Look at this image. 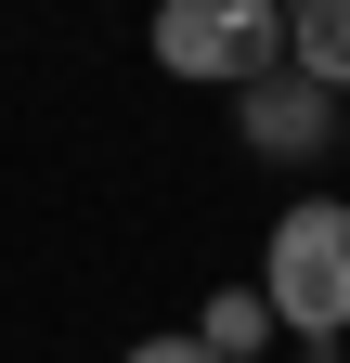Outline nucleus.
<instances>
[{
    "instance_id": "2",
    "label": "nucleus",
    "mask_w": 350,
    "mask_h": 363,
    "mask_svg": "<svg viewBox=\"0 0 350 363\" xmlns=\"http://www.w3.org/2000/svg\"><path fill=\"white\" fill-rule=\"evenodd\" d=\"M156 65L195 91H247L286 65V0H156Z\"/></svg>"
},
{
    "instance_id": "6",
    "label": "nucleus",
    "mask_w": 350,
    "mask_h": 363,
    "mask_svg": "<svg viewBox=\"0 0 350 363\" xmlns=\"http://www.w3.org/2000/svg\"><path fill=\"white\" fill-rule=\"evenodd\" d=\"M130 363H221V350H208V337L182 325V337H130Z\"/></svg>"
},
{
    "instance_id": "4",
    "label": "nucleus",
    "mask_w": 350,
    "mask_h": 363,
    "mask_svg": "<svg viewBox=\"0 0 350 363\" xmlns=\"http://www.w3.org/2000/svg\"><path fill=\"white\" fill-rule=\"evenodd\" d=\"M286 65L350 104V0H286Z\"/></svg>"
},
{
    "instance_id": "5",
    "label": "nucleus",
    "mask_w": 350,
    "mask_h": 363,
    "mask_svg": "<svg viewBox=\"0 0 350 363\" xmlns=\"http://www.w3.org/2000/svg\"><path fill=\"white\" fill-rule=\"evenodd\" d=\"M195 337H208V350H221V363H247L259 337H273V298H259V286H221V298H208V311H195Z\"/></svg>"
},
{
    "instance_id": "1",
    "label": "nucleus",
    "mask_w": 350,
    "mask_h": 363,
    "mask_svg": "<svg viewBox=\"0 0 350 363\" xmlns=\"http://www.w3.org/2000/svg\"><path fill=\"white\" fill-rule=\"evenodd\" d=\"M259 298H273V325H286V337L337 350V325H350V208H337V195H298V208L273 220Z\"/></svg>"
},
{
    "instance_id": "3",
    "label": "nucleus",
    "mask_w": 350,
    "mask_h": 363,
    "mask_svg": "<svg viewBox=\"0 0 350 363\" xmlns=\"http://www.w3.org/2000/svg\"><path fill=\"white\" fill-rule=\"evenodd\" d=\"M234 143L273 156V169H324V156H337V91L298 78V65H259V78L234 91Z\"/></svg>"
}]
</instances>
